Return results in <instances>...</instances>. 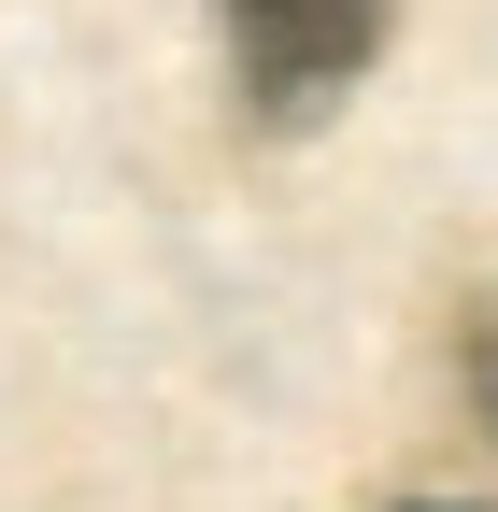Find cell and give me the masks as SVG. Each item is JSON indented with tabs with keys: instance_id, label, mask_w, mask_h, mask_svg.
Wrapping results in <instances>:
<instances>
[{
	"instance_id": "obj_1",
	"label": "cell",
	"mask_w": 498,
	"mask_h": 512,
	"mask_svg": "<svg viewBox=\"0 0 498 512\" xmlns=\"http://www.w3.org/2000/svg\"><path fill=\"white\" fill-rule=\"evenodd\" d=\"M370 43H385V0H228V57H242V114L257 128H314Z\"/></svg>"
},
{
	"instance_id": "obj_2",
	"label": "cell",
	"mask_w": 498,
	"mask_h": 512,
	"mask_svg": "<svg viewBox=\"0 0 498 512\" xmlns=\"http://www.w3.org/2000/svg\"><path fill=\"white\" fill-rule=\"evenodd\" d=\"M470 399H484V427H498V313H484V342H470Z\"/></svg>"
},
{
	"instance_id": "obj_3",
	"label": "cell",
	"mask_w": 498,
	"mask_h": 512,
	"mask_svg": "<svg viewBox=\"0 0 498 512\" xmlns=\"http://www.w3.org/2000/svg\"><path fill=\"white\" fill-rule=\"evenodd\" d=\"M399 512H470V498H399Z\"/></svg>"
}]
</instances>
